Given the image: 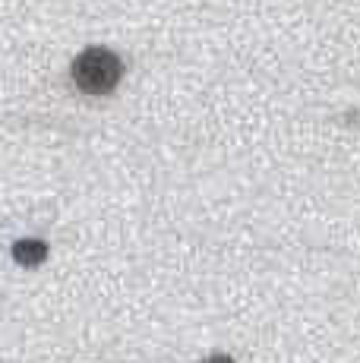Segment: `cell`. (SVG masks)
<instances>
[{
    "label": "cell",
    "instance_id": "obj_2",
    "mask_svg": "<svg viewBox=\"0 0 360 363\" xmlns=\"http://www.w3.org/2000/svg\"><path fill=\"white\" fill-rule=\"evenodd\" d=\"M47 256V247L41 240H19L16 247H13V259L19 265H26V269H32V265H41Z\"/></svg>",
    "mask_w": 360,
    "mask_h": 363
},
{
    "label": "cell",
    "instance_id": "obj_1",
    "mask_svg": "<svg viewBox=\"0 0 360 363\" xmlns=\"http://www.w3.org/2000/svg\"><path fill=\"white\" fill-rule=\"evenodd\" d=\"M123 64L108 48H89L73 60V82L86 95H105L120 82Z\"/></svg>",
    "mask_w": 360,
    "mask_h": 363
},
{
    "label": "cell",
    "instance_id": "obj_3",
    "mask_svg": "<svg viewBox=\"0 0 360 363\" xmlns=\"http://www.w3.org/2000/svg\"><path fill=\"white\" fill-rule=\"evenodd\" d=\"M203 363H234V360L225 357V354H215V357H209V360H203Z\"/></svg>",
    "mask_w": 360,
    "mask_h": 363
}]
</instances>
